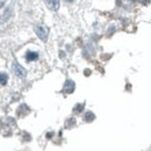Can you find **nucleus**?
Wrapping results in <instances>:
<instances>
[{
    "label": "nucleus",
    "instance_id": "obj_3",
    "mask_svg": "<svg viewBox=\"0 0 151 151\" xmlns=\"http://www.w3.org/2000/svg\"><path fill=\"white\" fill-rule=\"evenodd\" d=\"M44 4L50 11H57L59 8L60 1L59 0H44Z\"/></svg>",
    "mask_w": 151,
    "mask_h": 151
},
{
    "label": "nucleus",
    "instance_id": "obj_7",
    "mask_svg": "<svg viewBox=\"0 0 151 151\" xmlns=\"http://www.w3.org/2000/svg\"><path fill=\"white\" fill-rule=\"evenodd\" d=\"M22 112H23V115H26L27 113H29V108H28L26 105H21L19 107V109H18V114H19L20 116H21Z\"/></svg>",
    "mask_w": 151,
    "mask_h": 151
},
{
    "label": "nucleus",
    "instance_id": "obj_2",
    "mask_svg": "<svg viewBox=\"0 0 151 151\" xmlns=\"http://www.w3.org/2000/svg\"><path fill=\"white\" fill-rule=\"evenodd\" d=\"M13 70H14V73L18 76V77H20V78H23V77H26V75H27L24 68L21 66L19 63H17V62L13 63Z\"/></svg>",
    "mask_w": 151,
    "mask_h": 151
},
{
    "label": "nucleus",
    "instance_id": "obj_10",
    "mask_svg": "<svg viewBox=\"0 0 151 151\" xmlns=\"http://www.w3.org/2000/svg\"><path fill=\"white\" fill-rule=\"evenodd\" d=\"M65 1H68V2H73L75 0H65Z\"/></svg>",
    "mask_w": 151,
    "mask_h": 151
},
{
    "label": "nucleus",
    "instance_id": "obj_4",
    "mask_svg": "<svg viewBox=\"0 0 151 151\" xmlns=\"http://www.w3.org/2000/svg\"><path fill=\"white\" fill-rule=\"evenodd\" d=\"M63 91H64L65 93H68V94H69V93H72V92L75 91V83H73L72 80H66Z\"/></svg>",
    "mask_w": 151,
    "mask_h": 151
},
{
    "label": "nucleus",
    "instance_id": "obj_6",
    "mask_svg": "<svg viewBox=\"0 0 151 151\" xmlns=\"http://www.w3.org/2000/svg\"><path fill=\"white\" fill-rule=\"evenodd\" d=\"M8 81V75L5 72H0V85H6Z\"/></svg>",
    "mask_w": 151,
    "mask_h": 151
},
{
    "label": "nucleus",
    "instance_id": "obj_9",
    "mask_svg": "<svg viewBox=\"0 0 151 151\" xmlns=\"http://www.w3.org/2000/svg\"><path fill=\"white\" fill-rule=\"evenodd\" d=\"M83 108H84V105H83V104L77 105V106L75 107V112H76V113H80V112L83 111Z\"/></svg>",
    "mask_w": 151,
    "mask_h": 151
},
{
    "label": "nucleus",
    "instance_id": "obj_8",
    "mask_svg": "<svg viewBox=\"0 0 151 151\" xmlns=\"http://www.w3.org/2000/svg\"><path fill=\"white\" fill-rule=\"evenodd\" d=\"M95 119L94 114L92 113V112H87V113L85 114V121H87V122H91V121H93Z\"/></svg>",
    "mask_w": 151,
    "mask_h": 151
},
{
    "label": "nucleus",
    "instance_id": "obj_1",
    "mask_svg": "<svg viewBox=\"0 0 151 151\" xmlns=\"http://www.w3.org/2000/svg\"><path fill=\"white\" fill-rule=\"evenodd\" d=\"M35 32H36V34H37V36L42 41H47L48 40V35H49V28L47 27V26H44V24H37L36 27H35Z\"/></svg>",
    "mask_w": 151,
    "mask_h": 151
},
{
    "label": "nucleus",
    "instance_id": "obj_5",
    "mask_svg": "<svg viewBox=\"0 0 151 151\" xmlns=\"http://www.w3.org/2000/svg\"><path fill=\"white\" fill-rule=\"evenodd\" d=\"M38 58V54L37 52H34V51H28L26 54V59L28 62H33V60H36Z\"/></svg>",
    "mask_w": 151,
    "mask_h": 151
}]
</instances>
